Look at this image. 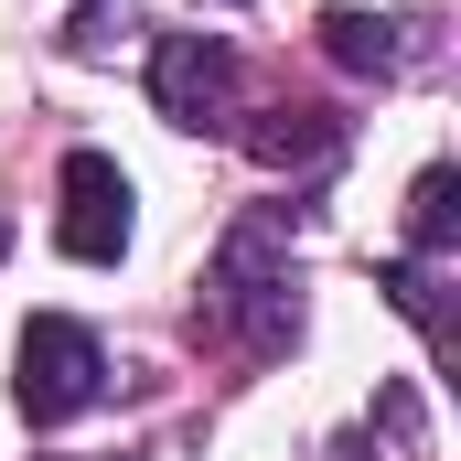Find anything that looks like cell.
Returning <instances> with one entry per match:
<instances>
[{"label": "cell", "mask_w": 461, "mask_h": 461, "mask_svg": "<svg viewBox=\"0 0 461 461\" xmlns=\"http://www.w3.org/2000/svg\"><path fill=\"white\" fill-rule=\"evenodd\" d=\"M97 386H108V354H97V333H86V322L43 312V322L22 333V375H11V397H22V419H32V429L86 419V408H97Z\"/></svg>", "instance_id": "obj_1"}, {"label": "cell", "mask_w": 461, "mask_h": 461, "mask_svg": "<svg viewBox=\"0 0 461 461\" xmlns=\"http://www.w3.org/2000/svg\"><path fill=\"white\" fill-rule=\"evenodd\" d=\"M54 194H65V215H54V236H65V258L108 268L118 247H129V172H118L108 150H76Z\"/></svg>", "instance_id": "obj_2"}, {"label": "cell", "mask_w": 461, "mask_h": 461, "mask_svg": "<svg viewBox=\"0 0 461 461\" xmlns=\"http://www.w3.org/2000/svg\"><path fill=\"white\" fill-rule=\"evenodd\" d=\"M236 97V54L215 32H161V54H150V108L172 118V129H204V118H226Z\"/></svg>", "instance_id": "obj_3"}, {"label": "cell", "mask_w": 461, "mask_h": 461, "mask_svg": "<svg viewBox=\"0 0 461 461\" xmlns=\"http://www.w3.org/2000/svg\"><path fill=\"white\" fill-rule=\"evenodd\" d=\"M322 54L354 65V76H397V54H408V43H397V22H386V11H322Z\"/></svg>", "instance_id": "obj_4"}, {"label": "cell", "mask_w": 461, "mask_h": 461, "mask_svg": "<svg viewBox=\"0 0 461 461\" xmlns=\"http://www.w3.org/2000/svg\"><path fill=\"white\" fill-rule=\"evenodd\" d=\"M451 236H461V183H451V161H429V172L408 183V247H419V258H440Z\"/></svg>", "instance_id": "obj_5"}, {"label": "cell", "mask_w": 461, "mask_h": 461, "mask_svg": "<svg viewBox=\"0 0 461 461\" xmlns=\"http://www.w3.org/2000/svg\"><path fill=\"white\" fill-rule=\"evenodd\" d=\"M247 150H258V161H322V150H333V129H322V118H301V108H279V118H258V129H247Z\"/></svg>", "instance_id": "obj_6"}, {"label": "cell", "mask_w": 461, "mask_h": 461, "mask_svg": "<svg viewBox=\"0 0 461 461\" xmlns=\"http://www.w3.org/2000/svg\"><path fill=\"white\" fill-rule=\"evenodd\" d=\"M386 301H397V312H408V322L440 344V301H429V268H386Z\"/></svg>", "instance_id": "obj_7"}]
</instances>
